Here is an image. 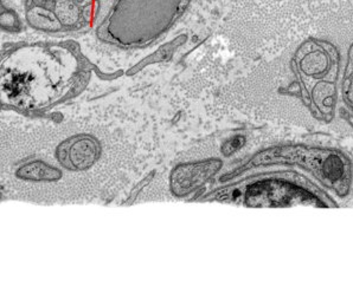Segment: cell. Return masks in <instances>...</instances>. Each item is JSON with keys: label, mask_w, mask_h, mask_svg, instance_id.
Wrapping results in <instances>:
<instances>
[{"label": "cell", "mask_w": 353, "mask_h": 307, "mask_svg": "<svg viewBox=\"0 0 353 307\" xmlns=\"http://www.w3.org/2000/svg\"><path fill=\"white\" fill-rule=\"evenodd\" d=\"M244 145H246V138L238 135V136L233 137L231 140H228L224 143L223 147H222V153H223L224 156H230L234 153H236L237 150L241 149Z\"/></svg>", "instance_id": "cell-6"}, {"label": "cell", "mask_w": 353, "mask_h": 307, "mask_svg": "<svg viewBox=\"0 0 353 307\" xmlns=\"http://www.w3.org/2000/svg\"><path fill=\"white\" fill-rule=\"evenodd\" d=\"M299 166L310 171L325 187L339 197H348L352 182V164L349 158L336 149H323L305 145L273 147L256 154L238 169L224 176L222 181L234 179L258 167Z\"/></svg>", "instance_id": "cell-1"}, {"label": "cell", "mask_w": 353, "mask_h": 307, "mask_svg": "<svg viewBox=\"0 0 353 307\" xmlns=\"http://www.w3.org/2000/svg\"><path fill=\"white\" fill-rule=\"evenodd\" d=\"M222 167L220 160H207L204 162L186 163L176 167L171 174L172 193L178 197H186L197 188L207 184Z\"/></svg>", "instance_id": "cell-3"}, {"label": "cell", "mask_w": 353, "mask_h": 307, "mask_svg": "<svg viewBox=\"0 0 353 307\" xmlns=\"http://www.w3.org/2000/svg\"><path fill=\"white\" fill-rule=\"evenodd\" d=\"M247 186L244 205L250 208H282L294 206L338 207L326 193L310 180L294 171H277L264 174Z\"/></svg>", "instance_id": "cell-2"}, {"label": "cell", "mask_w": 353, "mask_h": 307, "mask_svg": "<svg viewBox=\"0 0 353 307\" xmlns=\"http://www.w3.org/2000/svg\"><path fill=\"white\" fill-rule=\"evenodd\" d=\"M341 117H344L345 120L348 121L353 127V115L350 114L349 111L341 109Z\"/></svg>", "instance_id": "cell-8"}, {"label": "cell", "mask_w": 353, "mask_h": 307, "mask_svg": "<svg viewBox=\"0 0 353 307\" xmlns=\"http://www.w3.org/2000/svg\"><path fill=\"white\" fill-rule=\"evenodd\" d=\"M60 171L54 167L47 166L44 162L27 163L17 171V176L22 179L34 180V181H52L60 177Z\"/></svg>", "instance_id": "cell-5"}, {"label": "cell", "mask_w": 353, "mask_h": 307, "mask_svg": "<svg viewBox=\"0 0 353 307\" xmlns=\"http://www.w3.org/2000/svg\"><path fill=\"white\" fill-rule=\"evenodd\" d=\"M277 1H280V0H277Z\"/></svg>", "instance_id": "cell-10"}, {"label": "cell", "mask_w": 353, "mask_h": 307, "mask_svg": "<svg viewBox=\"0 0 353 307\" xmlns=\"http://www.w3.org/2000/svg\"><path fill=\"white\" fill-rule=\"evenodd\" d=\"M353 76V42L349 47L348 52V62H346V68L344 71V83L349 81L350 78Z\"/></svg>", "instance_id": "cell-7"}, {"label": "cell", "mask_w": 353, "mask_h": 307, "mask_svg": "<svg viewBox=\"0 0 353 307\" xmlns=\"http://www.w3.org/2000/svg\"><path fill=\"white\" fill-rule=\"evenodd\" d=\"M346 93H350V99L353 101V77L352 79H351V83H350L349 88H348V91H346ZM346 93H345V94H346Z\"/></svg>", "instance_id": "cell-9"}, {"label": "cell", "mask_w": 353, "mask_h": 307, "mask_svg": "<svg viewBox=\"0 0 353 307\" xmlns=\"http://www.w3.org/2000/svg\"><path fill=\"white\" fill-rule=\"evenodd\" d=\"M57 155L60 162L68 169H86L99 156V145L91 137H75L63 142Z\"/></svg>", "instance_id": "cell-4"}]
</instances>
